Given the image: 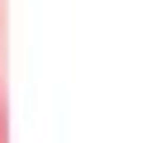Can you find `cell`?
Segmentation results:
<instances>
[{
  "label": "cell",
  "mask_w": 152,
  "mask_h": 143,
  "mask_svg": "<svg viewBox=\"0 0 152 143\" xmlns=\"http://www.w3.org/2000/svg\"><path fill=\"white\" fill-rule=\"evenodd\" d=\"M0 143H10V115H5V97H0Z\"/></svg>",
  "instance_id": "obj_1"
}]
</instances>
